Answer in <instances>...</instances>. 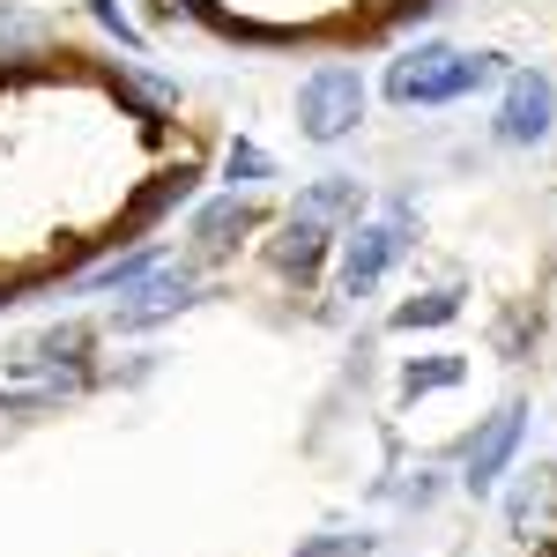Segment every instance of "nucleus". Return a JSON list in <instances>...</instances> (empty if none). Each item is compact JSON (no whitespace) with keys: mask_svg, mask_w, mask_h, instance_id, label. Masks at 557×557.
I'll list each match as a JSON object with an SVG mask.
<instances>
[{"mask_svg":"<svg viewBox=\"0 0 557 557\" xmlns=\"http://www.w3.org/2000/svg\"><path fill=\"white\" fill-rule=\"evenodd\" d=\"M186 194H194V172H186V164H178V172H157V186L134 201V223H157V215L172 209V201H186Z\"/></svg>","mask_w":557,"mask_h":557,"instance_id":"14","label":"nucleus"},{"mask_svg":"<svg viewBox=\"0 0 557 557\" xmlns=\"http://www.w3.org/2000/svg\"><path fill=\"white\" fill-rule=\"evenodd\" d=\"M127 298L134 305H120V327H157V320H172L186 305H201V290H194V268L186 260H157Z\"/></svg>","mask_w":557,"mask_h":557,"instance_id":"5","label":"nucleus"},{"mask_svg":"<svg viewBox=\"0 0 557 557\" xmlns=\"http://www.w3.org/2000/svg\"><path fill=\"white\" fill-rule=\"evenodd\" d=\"M23 372L30 380L0 386V417H30V409H60V401H75L89 386L83 364H60V357H23Z\"/></svg>","mask_w":557,"mask_h":557,"instance_id":"6","label":"nucleus"},{"mask_svg":"<svg viewBox=\"0 0 557 557\" xmlns=\"http://www.w3.org/2000/svg\"><path fill=\"white\" fill-rule=\"evenodd\" d=\"M520 431H528V409H520V401H506V409L483 417V431H475L469 454H461V461H469V475H461L469 491H491V483L506 475V461L520 454Z\"/></svg>","mask_w":557,"mask_h":557,"instance_id":"7","label":"nucleus"},{"mask_svg":"<svg viewBox=\"0 0 557 557\" xmlns=\"http://www.w3.org/2000/svg\"><path fill=\"white\" fill-rule=\"evenodd\" d=\"M89 8H97V23H104V30H112L120 45H134V52H141V38H134V23L120 15V0H89Z\"/></svg>","mask_w":557,"mask_h":557,"instance_id":"17","label":"nucleus"},{"mask_svg":"<svg viewBox=\"0 0 557 557\" xmlns=\"http://www.w3.org/2000/svg\"><path fill=\"white\" fill-rule=\"evenodd\" d=\"M149 268H157V246H141V253H120V260H104V268H97V275H89L83 290H120V298H127L134 283H141V275H149Z\"/></svg>","mask_w":557,"mask_h":557,"instance_id":"12","label":"nucleus"},{"mask_svg":"<svg viewBox=\"0 0 557 557\" xmlns=\"http://www.w3.org/2000/svg\"><path fill=\"white\" fill-rule=\"evenodd\" d=\"M223 172H231V186H253V178H268L275 164H268V149H260V141H231Z\"/></svg>","mask_w":557,"mask_h":557,"instance_id":"15","label":"nucleus"},{"mask_svg":"<svg viewBox=\"0 0 557 557\" xmlns=\"http://www.w3.org/2000/svg\"><path fill=\"white\" fill-rule=\"evenodd\" d=\"M506 75V52H454V45H417L386 67V97L394 104H461L483 83Z\"/></svg>","mask_w":557,"mask_h":557,"instance_id":"1","label":"nucleus"},{"mask_svg":"<svg viewBox=\"0 0 557 557\" xmlns=\"http://www.w3.org/2000/svg\"><path fill=\"white\" fill-rule=\"evenodd\" d=\"M298 209L320 215L327 231H343V223L364 215V186H357V178H320V186H305V194H298Z\"/></svg>","mask_w":557,"mask_h":557,"instance_id":"10","label":"nucleus"},{"mask_svg":"<svg viewBox=\"0 0 557 557\" xmlns=\"http://www.w3.org/2000/svg\"><path fill=\"white\" fill-rule=\"evenodd\" d=\"M357 120H364V75L357 67H343V60H327V67H312L298 89V134L305 141H343V134H357Z\"/></svg>","mask_w":557,"mask_h":557,"instance_id":"2","label":"nucleus"},{"mask_svg":"<svg viewBox=\"0 0 557 557\" xmlns=\"http://www.w3.org/2000/svg\"><path fill=\"white\" fill-rule=\"evenodd\" d=\"M327 246H335V231L320 223V215H305V209H290V223H283V238L268 246V260H275V275H290V283H312L320 275V260H327Z\"/></svg>","mask_w":557,"mask_h":557,"instance_id":"8","label":"nucleus"},{"mask_svg":"<svg viewBox=\"0 0 557 557\" xmlns=\"http://www.w3.org/2000/svg\"><path fill=\"white\" fill-rule=\"evenodd\" d=\"M446 320H461V290H431L394 312V327H446Z\"/></svg>","mask_w":557,"mask_h":557,"instance_id":"13","label":"nucleus"},{"mask_svg":"<svg viewBox=\"0 0 557 557\" xmlns=\"http://www.w3.org/2000/svg\"><path fill=\"white\" fill-rule=\"evenodd\" d=\"M461 380H469V357H417V364H401V401L438 394V386H461Z\"/></svg>","mask_w":557,"mask_h":557,"instance_id":"11","label":"nucleus"},{"mask_svg":"<svg viewBox=\"0 0 557 557\" xmlns=\"http://www.w3.org/2000/svg\"><path fill=\"white\" fill-rule=\"evenodd\" d=\"M409 246V209L380 215V223H349V246H343V298H372L386 283V268L401 260Z\"/></svg>","mask_w":557,"mask_h":557,"instance_id":"3","label":"nucleus"},{"mask_svg":"<svg viewBox=\"0 0 557 557\" xmlns=\"http://www.w3.org/2000/svg\"><path fill=\"white\" fill-rule=\"evenodd\" d=\"M246 231H253V201H238V194L231 201H209V209L194 215V246L201 253H231Z\"/></svg>","mask_w":557,"mask_h":557,"instance_id":"9","label":"nucleus"},{"mask_svg":"<svg viewBox=\"0 0 557 557\" xmlns=\"http://www.w3.org/2000/svg\"><path fill=\"white\" fill-rule=\"evenodd\" d=\"M0 305H15V298H8V290H0Z\"/></svg>","mask_w":557,"mask_h":557,"instance_id":"18","label":"nucleus"},{"mask_svg":"<svg viewBox=\"0 0 557 557\" xmlns=\"http://www.w3.org/2000/svg\"><path fill=\"white\" fill-rule=\"evenodd\" d=\"M364 550H372V535H343V528H335V535L298 543V557H364Z\"/></svg>","mask_w":557,"mask_h":557,"instance_id":"16","label":"nucleus"},{"mask_svg":"<svg viewBox=\"0 0 557 557\" xmlns=\"http://www.w3.org/2000/svg\"><path fill=\"white\" fill-rule=\"evenodd\" d=\"M550 127H557V83L543 67H520L506 83V104H498V141L506 149H535V141H550Z\"/></svg>","mask_w":557,"mask_h":557,"instance_id":"4","label":"nucleus"}]
</instances>
